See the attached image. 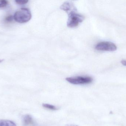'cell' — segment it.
I'll return each mask as SVG.
<instances>
[{
    "instance_id": "obj_1",
    "label": "cell",
    "mask_w": 126,
    "mask_h": 126,
    "mask_svg": "<svg viewBox=\"0 0 126 126\" xmlns=\"http://www.w3.org/2000/svg\"><path fill=\"white\" fill-rule=\"evenodd\" d=\"M68 18L67 26L70 28H74L78 26L84 19V17L77 12L76 7H75L67 12Z\"/></svg>"
},
{
    "instance_id": "obj_2",
    "label": "cell",
    "mask_w": 126,
    "mask_h": 126,
    "mask_svg": "<svg viewBox=\"0 0 126 126\" xmlns=\"http://www.w3.org/2000/svg\"><path fill=\"white\" fill-rule=\"evenodd\" d=\"M13 17L14 20L16 22L20 23H24L31 19L32 13L29 9L22 8L16 11Z\"/></svg>"
},
{
    "instance_id": "obj_3",
    "label": "cell",
    "mask_w": 126,
    "mask_h": 126,
    "mask_svg": "<svg viewBox=\"0 0 126 126\" xmlns=\"http://www.w3.org/2000/svg\"><path fill=\"white\" fill-rule=\"evenodd\" d=\"M66 80L72 84H88L93 81V78L87 76H77L67 78Z\"/></svg>"
},
{
    "instance_id": "obj_4",
    "label": "cell",
    "mask_w": 126,
    "mask_h": 126,
    "mask_svg": "<svg viewBox=\"0 0 126 126\" xmlns=\"http://www.w3.org/2000/svg\"><path fill=\"white\" fill-rule=\"evenodd\" d=\"M95 49L98 51L114 52L117 49L115 44L109 41L99 42L95 46Z\"/></svg>"
},
{
    "instance_id": "obj_5",
    "label": "cell",
    "mask_w": 126,
    "mask_h": 126,
    "mask_svg": "<svg viewBox=\"0 0 126 126\" xmlns=\"http://www.w3.org/2000/svg\"><path fill=\"white\" fill-rule=\"evenodd\" d=\"M23 122L24 125L25 126H32L34 124L33 118L30 115H26L24 117Z\"/></svg>"
},
{
    "instance_id": "obj_6",
    "label": "cell",
    "mask_w": 126,
    "mask_h": 126,
    "mask_svg": "<svg viewBox=\"0 0 126 126\" xmlns=\"http://www.w3.org/2000/svg\"><path fill=\"white\" fill-rule=\"evenodd\" d=\"M0 126H17L13 121L9 120H0Z\"/></svg>"
},
{
    "instance_id": "obj_7",
    "label": "cell",
    "mask_w": 126,
    "mask_h": 126,
    "mask_svg": "<svg viewBox=\"0 0 126 126\" xmlns=\"http://www.w3.org/2000/svg\"><path fill=\"white\" fill-rule=\"evenodd\" d=\"M43 106L44 108L49 109L51 110H56L58 109L56 107L52 105L48 104H43Z\"/></svg>"
},
{
    "instance_id": "obj_8",
    "label": "cell",
    "mask_w": 126,
    "mask_h": 126,
    "mask_svg": "<svg viewBox=\"0 0 126 126\" xmlns=\"http://www.w3.org/2000/svg\"><path fill=\"white\" fill-rule=\"evenodd\" d=\"M9 2L6 0H0V8H3L6 6Z\"/></svg>"
},
{
    "instance_id": "obj_9",
    "label": "cell",
    "mask_w": 126,
    "mask_h": 126,
    "mask_svg": "<svg viewBox=\"0 0 126 126\" xmlns=\"http://www.w3.org/2000/svg\"><path fill=\"white\" fill-rule=\"evenodd\" d=\"M4 20L7 23H11L13 21V20H14V17L12 15L8 16L5 18Z\"/></svg>"
},
{
    "instance_id": "obj_10",
    "label": "cell",
    "mask_w": 126,
    "mask_h": 126,
    "mask_svg": "<svg viewBox=\"0 0 126 126\" xmlns=\"http://www.w3.org/2000/svg\"><path fill=\"white\" fill-rule=\"evenodd\" d=\"M29 0H16L15 2L16 3L19 4H24L27 3Z\"/></svg>"
},
{
    "instance_id": "obj_11",
    "label": "cell",
    "mask_w": 126,
    "mask_h": 126,
    "mask_svg": "<svg viewBox=\"0 0 126 126\" xmlns=\"http://www.w3.org/2000/svg\"><path fill=\"white\" fill-rule=\"evenodd\" d=\"M121 63L123 65L126 66V60H123L121 61Z\"/></svg>"
},
{
    "instance_id": "obj_12",
    "label": "cell",
    "mask_w": 126,
    "mask_h": 126,
    "mask_svg": "<svg viewBox=\"0 0 126 126\" xmlns=\"http://www.w3.org/2000/svg\"><path fill=\"white\" fill-rule=\"evenodd\" d=\"M65 126H78L77 125H74V124H69V125H66Z\"/></svg>"
},
{
    "instance_id": "obj_13",
    "label": "cell",
    "mask_w": 126,
    "mask_h": 126,
    "mask_svg": "<svg viewBox=\"0 0 126 126\" xmlns=\"http://www.w3.org/2000/svg\"><path fill=\"white\" fill-rule=\"evenodd\" d=\"M4 61V59H0V63H2Z\"/></svg>"
}]
</instances>
